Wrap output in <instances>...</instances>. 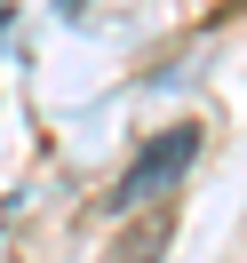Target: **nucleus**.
<instances>
[{"mask_svg": "<svg viewBox=\"0 0 247 263\" xmlns=\"http://www.w3.org/2000/svg\"><path fill=\"white\" fill-rule=\"evenodd\" d=\"M192 160H199V128H167L160 144H144V152H136V167L120 176V192H112V199H120V208H151V199H160V192H167V183H176Z\"/></svg>", "mask_w": 247, "mask_h": 263, "instance_id": "1", "label": "nucleus"}, {"mask_svg": "<svg viewBox=\"0 0 247 263\" xmlns=\"http://www.w3.org/2000/svg\"><path fill=\"white\" fill-rule=\"evenodd\" d=\"M0 32H8V8H0Z\"/></svg>", "mask_w": 247, "mask_h": 263, "instance_id": "2", "label": "nucleus"}]
</instances>
